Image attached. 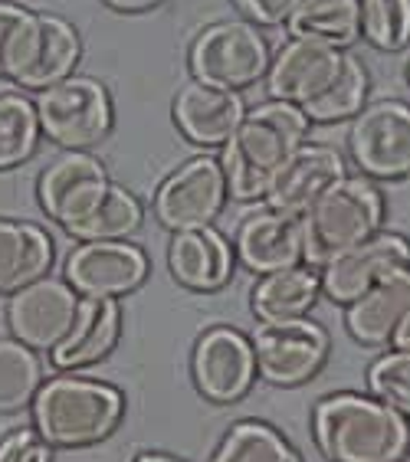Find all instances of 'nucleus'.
Masks as SVG:
<instances>
[{"mask_svg": "<svg viewBox=\"0 0 410 462\" xmlns=\"http://www.w3.org/2000/svg\"><path fill=\"white\" fill-rule=\"evenodd\" d=\"M315 446L329 462H404L410 453V420L375 393H331L315 403Z\"/></svg>", "mask_w": 410, "mask_h": 462, "instance_id": "1", "label": "nucleus"}, {"mask_svg": "<svg viewBox=\"0 0 410 462\" xmlns=\"http://www.w3.org/2000/svg\"><path fill=\"white\" fill-rule=\"evenodd\" d=\"M309 118L293 102L269 98L243 116L240 128L223 142L220 168L233 200H263L285 164V158L305 144Z\"/></svg>", "mask_w": 410, "mask_h": 462, "instance_id": "2", "label": "nucleus"}, {"mask_svg": "<svg viewBox=\"0 0 410 462\" xmlns=\"http://www.w3.org/2000/svg\"><path fill=\"white\" fill-rule=\"evenodd\" d=\"M33 430L46 443L60 449L96 446L126 417V393L96 377L63 371L40 383L30 403Z\"/></svg>", "mask_w": 410, "mask_h": 462, "instance_id": "3", "label": "nucleus"}, {"mask_svg": "<svg viewBox=\"0 0 410 462\" xmlns=\"http://www.w3.org/2000/svg\"><path fill=\"white\" fill-rule=\"evenodd\" d=\"M303 259L321 269L345 249L375 236L384 223V194L371 178H341L303 217Z\"/></svg>", "mask_w": 410, "mask_h": 462, "instance_id": "4", "label": "nucleus"}, {"mask_svg": "<svg viewBox=\"0 0 410 462\" xmlns=\"http://www.w3.org/2000/svg\"><path fill=\"white\" fill-rule=\"evenodd\" d=\"M40 132L70 152H86L112 132V98L106 86L89 76H70L36 98Z\"/></svg>", "mask_w": 410, "mask_h": 462, "instance_id": "5", "label": "nucleus"}, {"mask_svg": "<svg viewBox=\"0 0 410 462\" xmlns=\"http://www.w3.org/2000/svg\"><path fill=\"white\" fill-rule=\"evenodd\" d=\"M266 36L250 20H223L207 27L191 46V72L194 79L223 86V89H247L253 82L266 79L269 69Z\"/></svg>", "mask_w": 410, "mask_h": 462, "instance_id": "6", "label": "nucleus"}, {"mask_svg": "<svg viewBox=\"0 0 410 462\" xmlns=\"http://www.w3.org/2000/svg\"><path fill=\"white\" fill-rule=\"evenodd\" d=\"M250 341L256 355V374L276 387H299L312 381L331 351L329 331L309 315L289 321H259Z\"/></svg>", "mask_w": 410, "mask_h": 462, "instance_id": "7", "label": "nucleus"}, {"mask_svg": "<svg viewBox=\"0 0 410 462\" xmlns=\"http://www.w3.org/2000/svg\"><path fill=\"white\" fill-rule=\"evenodd\" d=\"M348 152L371 180L410 178V106L397 98L368 102L351 122Z\"/></svg>", "mask_w": 410, "mask_h": 462, "instance_id": "8", "label": "nucleus"}, {"mask_svg": "<svg viewBox=\"0 0 410 462\" xmlns=\"http://www.w3.org/2000/svg\"><path fill=\"white\" fill-rule=\"evenodd\" d=\"M227 197L230 190H227L220 158L197 154L184 161L174 174H168L164 184L154 190V217L171 233L210 226L227 204Z\"/></svg>", "mask_w": 410, "mask_h": 462, "instance_id": "9", "label": "nucleus"}, {"mask_svg": "<svg viewBox=\"0 0 410 462\" xmlns=\"http://www.w3.org/2000/svg\"><path fill=\"white\" fill-rule=\"evenodd\" d=\"M191 374H194L197 393L210 403H237L243 401L256 383V355L253 341L230 325L207 328L194 341L191 355Z\"/></svg>", "mask_w": 410, "mask_h": 462, "instance_id": "10", "label": "nucleus"}, {"mask_svg": "<svg viewBox=\"0 0 410 462\" xmlns=\"http://www.w3.org/2000/svg\"><path fill=\"white\" fill-rule=\"evenodd\" d=\"M82 295L66 279L40 276L17 289L7 302L10 335L33 351H53L70 335L72 321L79 315Z\"/></svg>", "mask_w": 410, "mask_h": 462, "instance_id": "11", "label": "nucleus"}, {"mask_svg": "<svg viewBox=\"0 0 410 462\" xmlns=\"http://www.w3.org/2000/svg\"><path fill=\"white\" fill-rule=\"evenodd\" d=\"M63 279L82 299H122L148 279V256L128 240H89L66 256Z\"/></svg>", "mask_w": 410, "mask_h": 462, "instance_id": "12", "label": "nucleus"}, {"mask_svg": "<svg viewBox=\"0 0 410 462\" xmlns=\"http://www.w3.org/2000/svg\"><path fill=\"white\" fill-rule=\"evenodd\" d=\"M410 266V240L404 233L394 230H377L375 236H368L365 243L345 249L341 256L321 266V292L329 295L331 302L351 305L355 299L375 289L381 279L401 273Z\"/></svg>", "mask_w": 410, "mask_h": 462, "instance_id": "13", "label": "nucleus"}, {"mask_svg": "<svg viewBox=\"0 0 410 462\" xmlns=\"http://www.w3.org/2000/svg\"><path fill=\"white\" fill-rule=\"evenodd\" d=\"M345 328L365 347H410V266L348 305Z\"/></svg>", "mask_w": 410, "mask_h": 462, "instance_id": "14", "label": "nucleus"}, {"mask_svg": "<svg viewBox=\"0 0 410 462\" xmlns=\"http://www.w3.org/2000/svg\"><path fill=\"white\" fill-rule=\"evenodd\" d=\"M348 178L345 158L331 144H299L266 190V207L279 214L303 217L331 184Z\"/></svg>", "mask_w": 410, "mask_h": 462, "instance_id": "15", "label": "nucleus"}, {"mask_svg": "<svg viewBox=\"0 0 410 462\" xmlns=\"http://www.w3.org/2000/svg\"><path fill=\"white\" fill-rule=\"evenodd\" d=\"M106 184L108 174L102 161L92 158L89 152H66L40 174L36 194H40L46 217H53L63 230H70L89 210L92 200L106 190Z\"/></svg>", "mask_w": 410, "mask_h": 462, "instance_id": "16", "label": "nucleus"}, {"mask_svg": "<svg viewBox=\"0 0 410 462\" xmlns=\"http://www.w3.org/2000/svg\"><path fill=\"white\" fill-rule=\"evenodd\" d=\"M341 56L345 53H341L339 46L305 40V36H293L269 60V69H266L269 98L305 106L335 76V69L341 66Z\"/></svg>", "mask_w": 410, "mask_h": 462, "instance_id": "17", "label": "nucleus"}, {"mask_svg": "<svg viewBox=\"0 0 410 462\" xmlns=\"http://www.w3.org/2000/svg\"><path fill=\"white\" fill-rule=\"evenodd\" d=\"M171 112H174V122L191 142L214 148L240 128L243 116H247V102L237 89L191 79L178 89Z\"/></svg>", "mask_w": 410, "mask_h": 462, "instance_id": "18", "label": "nucleus"}, {"mask_svg": "<svg viewBox=\"0 0 410 462\" xmlns=\"http://www.w3.org/2000/svg\"><path fill=\"white\" fill-rule=\"evenodd\" d=\"M233 253L243 266L266 276L276 269L305 263L303 259V223L293 214H279V210H256L237 226V240Z\"/></svg>", "mask_w": 410, "mask_h": 462, "instance_id": "19", "label": "nucleus"}, {"mask_svg": "<svg viewBox=\"0 0 410 462\" xmlns=\"http://www.w3.org/2000/svg\"><path fill=\"white\" fill-rule=\"evenodd\" d=\"M237 253L214 226L178 230L168 246V269L174 282L191 292H217L230 282Z\"/></svg>", "mask_w": 410, "mask_h": 462, "instance_id": "20", "label": "nucleus"}, {"mask_svg": "<svg viewBox=\"0 0 410 462\" xmlns=\"http://www.w3.org/2000/svg\"><path fill=\"white\" fill-rule=\"evenodd\" d=\"M118 335H122V309L116 299H82L70 335L50 351L53 365L63 371L98 365L116 351Z\"/></svg>", "mask_w": 410, "mask_h": 462, "instance_id": "21", "label": "nucleus"}, {"mask_svg": "<svg viewBox=\"0 0 410 462\" xmlns=\"http://www.w3.org/2000/svg\"><path fill=\"white\" fill-rule=\"evenodd\" d=\"M79 56H82L79 33H76V27H72L70 20L56 17V14H40L30 60L14 82L27 86V89H50L56 82L70 79Z\"/></svg>", "mask_w": 410, "mask_h": 462, "instance_id": "22", "label": "nucleus"}, {"mask_svg": "<svg viewBox=\"0 0 410 462\" xmlns=\"http://www.w3.org/2000/svg\"><path fill=\"white\" fill-rule=\"evenodd\" d=\"M53 266V240L43 226L0 217V295H14Z\"/></svg>", "mask_w": 410, "mask_h": 462, "instance_id": "23", "label": "nucleus"}, {"mask_svg": "<svg viewBox=\"0 0 410 462\" xmlns=\"http://www.w3.org/2000/svg\"><path fill=\"white\" fill-rule=\"evenodd\" d=\"M321 295V276L315 266L295 263V266L276 269L259 276L253 285V315L259 321H289V319H305L315 309Z\"/></svg>", "mask_w": 410, "mask_h": 462, "instance_id": "24", "label": "nucleus"}, {"mask_svg": "<svg viewBox=\"0 0 410 462\" xmlns=\"http://www.w3.org/2000/svg\"><path fill=\"white\" fill-rule=\"evenodd\" d=\"M368 92H371V76H368V69L361 66V60L345 53L341 56V66L335 69V76L299 108H303L305 118L315 125L345 122V118H355L358 112L368 106Z\"/></svg>", "mask_w": 410, "mask_h": 462, "instance_id": "25", "label": "nucleus"}, {"mask_svg": "<svg viewBox=\"0 0 410 462\" xmlns=\"http://www.w3.org/2000/svg\"><path fill=\"white\" fill-rule=\"evenodd\" d=\"M144 220V210L138 204V197L132 190H126L122 184L108 180L106 190L92 200V207L79 220L72 223L70 236L89 243V240H128Z\"/></svg>", "mask_w": 410, "mask_h": 462, "instance_id": "26", "label": "nucleus"}, {"mask_svg": "<svg viewBox=\"0 0 410 462\" xmlns=\"http://www.w3.org/2000/svg\"><path fill=\"white\" fill-rule=\"evenodd\" d=\"M293 36L319 40L329 46H351L361 36V4L358 0H299L289 17Z\"/></svg>", "mask_w": 410, "mask_h": 462, "instance_id": "27", "label": "nucleus"}, {"mask_svg": "<svg viewBox=\"0 0 410 462\" xmlns=\"http://www.w3.org/2000/svg\"><path fill=\"white\" fill-rule=\"evenodd\" d=\"M210 462H303V456L276 427L240 420L223 433Z\"/></svg>", "mask_w": 410, "mask_h": 462, "instance_id": "28", "label": "nucleus"}, {"mask_svg": "<svg viewBox=\"0 0 410 462\" xmlns=\"http://www.w3.org/2000/svg\"><path fill=\"white\" fill-rule=\"evenodd\" d=\"M43 383V365L30 345L0 338V413H20L33 403Z\"/></svg>", "mask_w": 410, "mask_h": 462, "instance_id": "29", "label": "nucleus"}, {"mask_svg": "<svg viewBox=\"0 0 410 462\" xmlns=\"http://www.w3.org/2000/svg\"><path fill=\"white\" fill-rule=\"evenodd\" d=\"M40 142V116L36 102L17 92L0 96V171L17 168L36 152Z\"/></svg>", "mask_w": 410, "mask_h": 462, "instance_id": "30", "label": "nucleus"}, {"mask_svg": "<svg viewBox=\"0 0 410 462\" xmlns=\"http://www.w3.org/2000/svg\"><path fill=\"white\" fill-rule=\"evenodd\" d=\"M40 14L20 7L14 0H0V79H17L27 66L36 40Z\"/></svg>", "mask_w": 410, "mask_h": 462, "instance_id": "31", "label": "nucleus"}, {"mask_svg": "<svg viewBox=\"0 0 410 462\" xmlns=\"http://www.w3.org/2000/svg\"><path fill=\"white\" fill-rule=\"evenodd\" d=\"M361 4V36L368 43L397 53L410 43V0H358Z\"/></svg>", "mask_w": 410, "mask_h": 462, "instance_id": "32", "label": "nucleus"}, {"mask_svg": "<svg viewBox=\"0 0 410 462\" xmlns=\"http://www.w3.org/2000/svg\"><path fill=\"white\" fill-rule=\"evenodd\" d=\"M368 391L410 420V347H391L368 367Z\"/></svg>", "mask_w": 410, "mask_h": 462, "instance_id": "33", "label": "nucleus"}, {"mask_svg": "<svg viewBox=\"0 0 410 462\" xmlns=\"http://www.w3.org/2000/svg\"><path fill=\"white\" fill-rule=\"evenodd\" d=\"M0 462H53V446L33 427L14 430L0 439Z\"/></svg>", "mask_w": 410, "mask_h": 462, "instance_id": "34", "label": "nucleus"}, {"mask_svg": "<svg viewBox=\"0 0 410 462\" xmlns=\"http://www.w3.org/2000/svg\"><path fill=\"white\" fill-rule=\"evenodd\" d=\"M253 27H283L295 14L299 0H233Z\"/></svg>", "mask_w": 410, "mask_h": 462, "instance_id": "35", "label": "nucleus"}, {"mask_svg": "<svg viewBox=\"0 0 410 462\" xmlns=\"http://www.w3.org/2000/svg\"><path fill=\"white\" fill-rule=\"evenodd\" d=\"M108 7L122 10V14H142V10H152L158 7L161 0H106Z\"/></svg>", "mask_w": 410, "mask_h": 462, "instance_id": "36", "label": "nucleus"}, {"mask_svg": "<svg viewBox=\"0 0 410 462\" xmlns=\"http://www.w3.org/2000/svg\"><path fill=\"white\" fill-rule=\"evenodd\" d=\"M135 462H184L178 456H168V453H142Z\"/></svg>", "mask_w": 410, "mask_h": 462, "instance_id": "37", "label": "nucleus"}, {"mask_svg": "<svg viewBox=\"0 0 410 462\" xmlns=\"http://www.w3.org/2000/svg\"><path fill=\"white\" fill-rule=\"evenodd\" d=\"M407 82H410V62H407Z\"/></svg>", "mask_w": 410, "mask_h": 462, "instance_id": "38", "label": "nucleus"}]
</instances>
